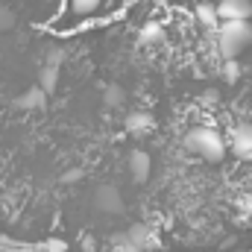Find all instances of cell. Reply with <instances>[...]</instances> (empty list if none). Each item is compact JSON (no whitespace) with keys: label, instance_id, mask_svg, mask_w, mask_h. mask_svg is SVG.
I'll list each match as a JSON object with an SVG mask.
<instances>
[{"label":"cell","instance_id":"10","mask_svg":"<svg viewBox=\"0 0 252 252\" xmlns=\"http://www.w3.org/2000/svg\"><path fill=\"white\" fill-rule=\"evenodd\" d=\"M153 126H156V118L150 112H132V115H126V132H132V135H144Z\"/></svg>","mask_w":252,"mask_h":252},{"label":"cell","instance_id":"20","mask_svg":"<svg viewBox=\"0 0 252 252\" xmlns=\"http://www.w3.org/2000/svg\"><path fill=\"white\" fill-rule=\"evenodd\" d=\"M241 208H244L247 214H252V196H247V199H241Z\"/></svg>","mask_w":252,"mask_h":252},{"label":"cell","instance_id":"21","mask_svg":"<svg viewBox=\"0 0 252 252\" xmlns=\"http://www.w3.org/2000/svg\"><path fill=\"white\" fill-rule=\"evenodd\" d=\"M3 3H6V0H0V6H3Z\"/></svg>","mask_w":252,"mask_h":252},{"label":"cell","instance_id":"2","mask_svg":"<svg viewBox=\"0 0 252 252\" xmlns=\"http://www.w3.org/2000/svg\"><path fill=\"white\" fill-rule=\"evenodd\" d=\"M185 147L193 150L199 158L211 161V164H217V161L226 158V141H223V135L214 126H193V129H188Z\"/></svg>","mask_w":252,"mask_h":252},{"label":"cell","instance_id":"15","mask_svg":"<svg viewBox=\"0 0 252 252\" xmlns=\"http://www.w3.org/2000/svg\"><path fill=\"white\" fill-rule=\"evenodd\" d=\"M112 252H141V250L129 241V235H126V232H118V235L112 238Z\"/></svg>","mask_w":252,"mask_h":252},{"label":"cell","instance_id":"1","mask_svg":"<svg viewBox=\"0 0 252 252\" xmlns=\"http://www.w3.org/2000/svg\"><path fill=\"white\" fill-rule=\"evenodd\" d=\"M217 50L226 62H238V56L252 44V24L250 21H220L217 27Z\"/></svg>","mask_w":252,"mask_h":252},{"label":"cell","instance_id":"11","mask_svg":"<svg viewBox=\"0 0 252 252\" xmlns=\"http://www.w3.org/2000/svg\"><path fill=\"white\" fill-rule=\"evenodd\" d=\"M161 35H164L161 24L150 21V24H144V27L138 30V44H141V47H153V44H158V41H161Z\"/></svg>","mask_w":252,"mask_h":252},{"label":"cell","instance_id":"3","mask_svg":"<svg viewBox=\"0 0 252 252\" xmlns=\"http://www.w3.org/2000/svg\"><path fill=\"white\" fill-rule=\"evenodd\" d=\"M94 208L103 211V214H124L126 202L115 185H100V188L94 190Z\"/></svg>","mask_w":252,"mask_h":252},{"label":"cell","instance_id":"18","mask_svg":"<svg viewBox=\"0 0 252 252\" xmlns=\"http://www.w3.org/2000/svg\"><path fill=\"white\" fill-rule=\"evenodd\" d=\"M79 179H82V170H79V167H70V170H64V173H62V182H64V185L79 182Z\"/></svg>","mask_w":252,"mask_h":252},{"label":"cell","instance_id":"7","mask_svg":"<svg viewBox=\"0 0 252 252\" xmlns=\"http://www.w3.org/2000/svg\"><path fill=\"white\" fill-rule=\"evenodd\" d=\"M126 235H129V241H132L141 252L158 250V241H156V235H153V229H150L147 223H132V226L126 229Z\"/></svg>","mask_w":252,"mask_h":252},{"label":"cell","instance_id":"4","mask_svg":"<svg viewBox=\"0 0 252 252\" xmlns=\"http://www.w3.org/2000/svg\"><path fill=\"white\" fill-rule=\"evenodd\" d=\"M126 167H129L132 182H135V185H144V182L150 179V173H153V158H150L147 150H129Z\"/></svg>","mask_w":252,"mask_h":252},{"label":"cell","instance_id":"6","mask_svg":"<svg viewBox=\"0 0 252 252\" xmlns=\"http://www.w3.org/2000/svg\"><path fill=\"white\" fill-rule=\"evenodd\" d=\"M232 156L252 161V124H238L232 129Z\"/></svg>","mask_w":252,"mask_h":252},{"label":"cell","instance_id":"14","mask_svg":"<svg viewBox=\"0 0 252 252\" xmlns=\"http://www.w3.org/2000/svg\"><path fill=\"white\" fill-rule=\"evenodd\" d=\"M100 3L103 0H70V12H73V18H88L100 9Z\"/></svg>","mask_w":252,"mask_h":252},{"label":"cell","instance_id":"8","mask_svg":"<svg viewBox=\"0 0 252 252\" xmlns=\"http://www.w3.org/2000/svg\"><path fill=\"white\" fill-rule=\"evenodd\" d=\"M15 109L18 112H38V109H44V103H47V94L35 85V88H30V91H24V94H18L15 100Z\"/></svg>","mask_w":252,"mask_h":252},{"label":"cell","instance_id":"19","mask_svg":"<svg viewBox=\"0 0 252 252\" xmlns=\"http://www.w3.org/2000/svg\"><path fill=\"white\" fill-rule=\"evenodd\" d=\"M217 100H220V91H214V88L202 91V103H205V106H217Z\"/></svg>","mask_w":252,"mask_h":252},{"label":"cell","instance_id":"16","mask_svg":"<svg viewBox=\"0 0 252 252\" xmlns=\"http://www.w3.org/2000/svg\"><path fill=\"white\" fill-rule=\"evenodd\" d=\"M15 24H18V15H15V9H6V6H0V32H9Z\"/></svg>","mask_w":252,"mask_h":252},{"label":"cell","instance_id":"9","mask_svg":"<svg viewBox=\"0 0 252 252\" xmlns=\"http://www.w3.org/2000/svg\"><path fill=\"white\" fill-rule=\"evenodd\" d=\"M193 21H196L202 30H208V32H217V27H220L217 9H214L211 3H199V6L193 9Z\"/></svg>","mask_w":252,"mask_h":252},{"label":"cell","instance_id":"17","mask_svg":"<svg viewBox=\"0 0 252 252\" xmlns=\"http://www.w3.org/2000/svg\"><path fill=\"white\" fill-rule=\"evenodd\" d=\"M241 73H244V67H241L238 62H226V64H223V76H226L229 82H238V79H241Z\"/></svg>","mask_w":252,"mask_h":252},{"label":"cell","instance_id":"12","mask_svg":"<svg viewBox=\"0 0 252 252\" xmlns=\"http://www.w3.org/2000/svg\"><path fill=\"white\" fill-rule=\"evenodd\" d=\"M56 82H59V67L44 64V67L38 70V88H41L44 94H53V91H56Z\"/></svg>","mask_w":252,"mask_h":252},{"label":"cell","instance_id":"13","mask_svg":"<svg viewBox=\"0 0 252 252\" xmlns=\"http://www.w3.org/2000/svg\"><path fill=\"white\" fill-rule=\"evenodd\" d=\"M103 103H106L109 109H121V106L126 103V91H124V85H118V82L106 85V88H103Z\"/></svg>","mask_w":252,"mask_h":252},{"label":"cell","instance_id":"5","mask_svg":"<svg viewBox=\"0 0 252 252\" xmlns=\"http://www.w3.org/2000/svg\"><path fill=\"white\" fill-rule=\"evenodd\" d=\"M214 9L220 21H250L252 18V0H220Z\"/></svg>","mask_w":252,"mask_h":252}]
</instances>
